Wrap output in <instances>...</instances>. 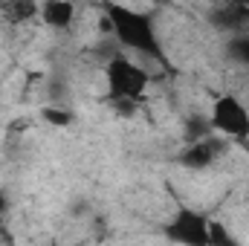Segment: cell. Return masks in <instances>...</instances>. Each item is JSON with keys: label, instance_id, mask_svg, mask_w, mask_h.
I'll return each mask as SVG.
<instances>
[{"label": "cell", "instance_id": "obj_1", "mask_svg": "<svg viewBox=\"0 0 249 246\" xmlns=\"http://www.w3.org/2000/svg\"><path fill=\"white\" fill-rule=\"evenodd\" d=\"M102 23L113 35V41L122 47V53H139L148 58H162L160 38L154 32V23L142 9L124 6V3H105L102 6Z\"/></svg>", "mask_w": 249, "mask_h": 246}, {"label": "cell", "instance_id": "obj_2", "mask_svg": "<svg viewBox=\"0 0 249 246\" xmlns=\"http://www.w3.org/2000/svg\"><path fill=\"white\" fill-rule=\"evenodd\" d=\"M105 87H107V102H113L119 110H133L145 102L148 87H151V72L139 61H133L127 53H113L105 61Z\"/></svg>", "mask_w": 249, "mask_h": 246}, {"label": "cell", "instance_id": "obj_3", "mask_svg": "<svg viewBox=\"0 0 249 246\" xmlns=\"http://www.w3.org/2000/svg\"><path fill=\"white\" fill-rule=\"evenodd\" d=\"M209 223L212 217L203 214L200 209L188 206V203H177L168 217L162 220L160 232L165 241H171L174 246H212L209 241Z\"/></svg>", "mask_w": 249, "mask_h": 246}, {"label": "cell", "instance_id": "obj_4", "mask_svg": "<svg viewBox=\"0 0 249 246\" xmlns=\"http://www.w3.org/2000/svg\"><path fill=\"white\" fill-rule=\"evenodd\" d=\"M209 130L229 142H249V105L235 93H217L209 107Z\"/></svg>", "mask_w": 249, "mask_h": 246}, {"label": "cell", "instance_id": "obj_5", "mask_svg": "<svg viewBox=\"0 0 249 246\" xmlns=\"http://www.w3.org/2000/svg\"><path fill=\"white\" fill-rule=\"evenodd\" d=\"M220 139H214L212 133L200 136V139H188L186 151L180 154V165L186 168H194V171H203L209 165H214V159L220 157Z\"/></svg>", "mask_w": 249, "mask_h": 246}, {"label": "cell", "instance_id": "obj_6", "mask_svg": "<svg viewBox=\"0 0 249 246\" xmlns=\"http://www.w3.org/2000/svg\"><path fill=\"white\" fill-rule=\"evenodd\" d=\"M75 15H78L75 3H67V0H47L38 6V18L50 29H70L75 23Z\"/></svg>", "mask_w": 249, "mask_h": 246}, {"label": "cell", "instance_id": "obj_7", "mask_svg": "<svg viewBox=\"0 0 249 246\" xmlns=\"http://www.w3.org/2000/svg\"><path fill=\"white\" fill-rule=\"evenodd\" d=\"M38 6L41 3H6V6H0V15H6L9 23H26L32 18H38Z\"/></svg>", "mask_w": 249, "mask_h": 246}, {"label": "cell", "instance_id": "obj_8", "mask_svg": "<svg viewBox=\"0 0 249 246\" xmlns=\"http://www.w3.org/2000/svg\"><path fill=\"white\" fill-rule=\"evenodd\" d=\"M38 116L47 124H53V127H70L72 119H75L72 110H70V107H61V105H44V107L38 110Z\"/></svg>", "mask_w": 249, "mask_h": 246}, {"label": "cell", "instance_id": "obj_9", "mask_svg": "<svg viewBox=\"0 0 249 246\" xmlns=\"http://www.w3.org/2000/svg\"><path fill=\"white\" fill-rule=\"evenodd\" d=\"M209 241H212V246H241V241H238L220 220H214V217H212V223H209Z\"/></svg>", "mask_w": 249, "mask_h": 246}]
</instances>
